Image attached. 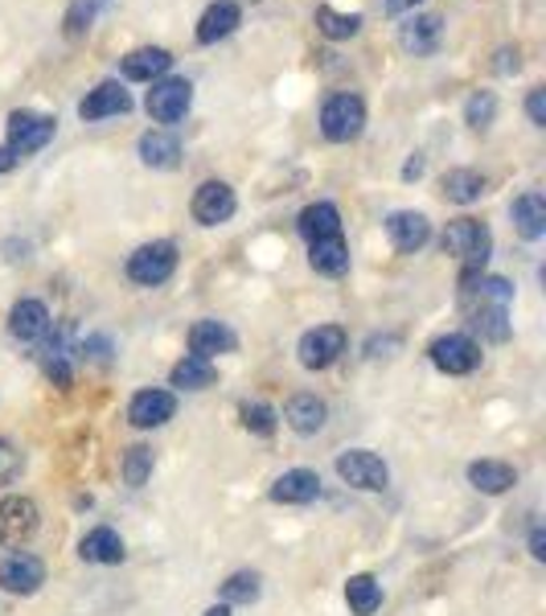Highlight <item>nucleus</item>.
I'll use <instances>...</instances> for the list:
<instances>
[{
  "instance_id": "obj_38",
  "label": "nucleus",
  "mask_w": 546,
  "mask_h": 616,
  "mask_svg": "<svg viewBox=\"0 0 546 616\" xmlns=\"http://www.w3.org/2000/svg\"><path fill=\"white\" fill-rule=\"evenodd\" d=\"M526 115L534 119V128H546V91L543 86H534L531 95H526Z\"/></svg>"
},
{
  "instance_id": "obj_12",
  "label": "nucleus",
  "mask_w": 546,
  "mask_h": 616,
  "mask_svg": "<svg viewBox=\"0 0 546 616\" xmlns=\"http://www.w3.org/2000/svg\"><path fill=\"white\" fill-rule=\"evenodd\" d=\"M172 416H177V399H172V390H160V387L136 390L132 403H128V424L132 428H140V431L165 428Z\"/></svg>"
},
{
  "instance_id": "obj_28",
  "label": "nucleus",
  "mask_w": 546,
  "mask_h": 616,
  "mask_svg": "<svg viewBox=\"0 0 546 616\" xmlns=\"http://www.w3.org/2000/svg\"><path fill=\"white\" fill-rule=\"evenodd\" d=\"M181 157V144L172 132H144L140 136V160L148 169H172Z\"/></svg>"
},
{
  "instance_id": "obj_35",
  "label": "nucleus",
  "mask_w": 546,
  "mask_h": 616,
  "mask_svg": "<svg viewBox=\"0 0 546 616\" xmlns=\"http://www.w3.org/2000/svg\"><path fill=\"white\" fill-rule=\"evenodd\" d=\"M239 416H243V428L255 431V436H275V428H280V419H275V411L267 407V403H243L239 407Z\"/></svg>"
},
{
  "instance_id": "obj_4",
  "label": "nucleus",
  "mask_w": 546,
  "mask_h": 616,
  "mask_svg": "<svg viewBox=\"0 0 546 616\" xmlns=\"http://www.w3.org/2000/svg\"><path fill=\"white\" fill-rule=\"evenodd\" d=\"M172 272H177V247H172L169 239L144 243L128 255V280L132 284L157 288V284H165Z\"/></svg>"
},
{
  "instance_id": "obj_7",
  "label": "nucleus",
  "mask_w": 546,
  "mask_h": 616,
  "mask_svg": "<svg viewBox=\"0 0 546 616\" xmlns=\"http://www.w3.org/2000/svg\"><path fill=\"white\" fill-rule=\"evenodd\" d=\"M337 477H342L345 486L366 489V493H378V489L390 486L387 460L378 457V452H366V448H349V452H342V457H337Z\"/></svg>"
},
{
  "instance_id": "obj_27",
  "label": "nucleus",
  "mask_w": 546,
  "mask_h": 616,
  "mask_svg": "<svg viewBox=\"0 0 546 616\" xmlns=\"http://www.w3.org/2000/svg\"><path fill=\"white\" fill-rule=\"evenodd\" d=\"M308 263H313L321 275H345L349 272V247H345L342 234L316 239V243H308Z\"/></svg>"
},
{
  "instance_id": "obj_34",
  "label": "nucleus",
  "mask_w": 546,
  "mask_h": 616,
  "mask_svg": "<svg viewBox=\"0 0 546 616\" xmlns=\"http://www.w3.org/2000/svg\"><path fill=\"white\" fill-rule=\"evenodd\" d=\"M148 477H153V448L132 445L128 452H124V481H128L132 489H140Z\"/></svg>"
},
{
  "instance_id": "obj_33",
  "label": "nucleus",
  "mask_w": 546,
  "mask_h": 616,
  "mask_svg": "<svg viewBox=\"0 0 546 616\" xmlns=\"http://www.w3.org/2000/svg\"><path fill=\"white\" fill-rule=\"evenodd\" d=\"M218 596H222V604H255L259 601V575L255 572H234L218 588Z\"/></svg>"
},
{
  "instance_id": "obj_43",
  "label": "nucleus",
  "mask_w": 546,
  "mask_h": 616,
  "mask_svg": "<svg viewBox=\"0 0 546 616\" xmlns=\"http://www.w3.org/2000/svg\"><path fill=\"white\" fill-rule=\"evenodd\" d=\"M17 160H13V153H9V148H0V173H9L13 169Z\"/></svg>"
},
{
  "instance_id": "obj_21",
  "label": "nucleus",
  "mask_w": 546,
  "mask_h": 616,
  "mask_svg": "<svg viewBox=\"0 0 546 616\" xmlns=\"http://www.w3.org/2000/svg\"><path fill=\"white\" fill-rule=\"evenodd\" d=\"M239 345L234 330L222 325V321H198L193 330H189V349L198 354V358H214V354H230Z\"/></svg>"
},
{
  "instance_id": "obj_11",
  "label": "nucleus",
  "mask_w": 546,
  "mask_h": 616,
  "mask_svg": "<svg viewBox=\"0 0 546 616\" xmlns=\"http://www.w3.org/2000/svg\"><path fill=\"white\" fill-rule=\"evenodd\" d=\"M45 584V563L38 555H29V551H17L9 560L0 563V588L9 592V596H33V592H42Z\"/></svg>"
},
{
  "instance_id": "obj_20",
  "label": "nucleus",
  "mask_w": 546,
  "mask_h": 616,
  "mask_svg": "<svg viewBox=\"0 0 546 616\" xmlns=\"http://www.w3.org/2000/svg\"><path fill=\"white\" fill-rule=\"evenodd\" d=\"M321 493V477L313 469H287L280 481L272 486V502L280 505H308Z\"/></svg>"
},
{
  "instance_id": "obj_42",
  "label": "nucleus",
  "mask_w": 546,
  "mask_h": 616,
  "mask_svg": "<svg viewBox=\"0 0 546 616\" xmlns=\"http://www.w3.org/2000/svg\"><path fill=\"white\" fill-rule=\"evenodd\" d=\"M419 173H423V160H407V169H402V177H407V181H416V177H419Z\"/></svg>"
},
{
  "instance_id": "obj_37",
  "label": "nucleus",
  "mask_w": 546,
  "mask_h": 616,
  "mask_svg": "<svg viewBox=\"0 0 546 616\" xmlns=\"http://www.w3.org/2000/svg\"><path fill=\"white\" fill-rule=\"evenodd\" d=\"M493 112H497V100H493L489 91H476L473 100L464 103V119H469L473 128H489V124H493Z\"/></svg>"
},
{
  "instance_id": "obj_30",
  "label": "nucleus",
  "mask_w": 546,
  "mask_h": 616,
  "mask_svg": "<svg viewBox=\"0 0 546 616\" xmlns=\"http://www.w3.org/2000/svg\"><path fill=\"white\" fill-rule=\"evenodd\" d=\"M214 378H218L214 362L198 358V354H186V358L177 362V366H172V374H169V383H172V387H181V390H206L210 383H214Z\"/></svg>"
},
{
  "instance_id": "obj_13",
  "label": "nucleus",
  "mask_w": 546,
  "mask_h": 616,
  "mask_svg": "<svg viewBox=\"0 0 546 616\" xmlns=\"http://www.w3.org/2000/svg\"><path fill=\"white\" fill-rule=\"evenodd\" d=\"M239 210V198L227 181H201L198 194H193V218L201 227H218V222H230Z\"/></svg>"
},
{
  "instance_id": "obj_22",
  "label": "nucleus",
  "mask_w": 546,
  "mask_h": 616,
  "mask_svg": "<svg viewBox=\"0 0 546 616\" xmlns=\"http://www.w3.org/2000/svg\"><path fill=\"white\" fill-rule=\"evenodd\" d=\"M78 555H83V563H103V567H115V563H124V539H119L112 526H95V531L83 534Z\"/></svg>"
},
{
  "instance_id": "obj_6",
  "label": "nucleus",
  "mask_w": 546,
  "mask_h": 616,
  "mask_svg": "<svg viewBox=\"0 0 546 616\" xmlns=\"http://www.w3.org/2000/svg\"><path fill=\"white\" fill-rule=\"evenodd\" d=\"M54 128H57L54 115H42V112H13L9 115V153H13V160L42 153L45 144L54 140Z\"/></svg>"
},
{
  "instance_id": "obj_41",
  "label": "nucleus",
  "mask_w": 546,
  "mask_h": 616,
  "mask_svg": "<svg viewBox=\"0 0 546 616\" xmlns=\"http://www.w3.org/2000/svg\"><path fill=\"white\" fill-rule=\"evenodd\" d=\"M416 4H423V0H382L387 13H407V9H416Z\"/></svg>"
},
{
  "instance_id": "obj_15",
  "label": "nucleus",
  "mask_w": 546,
  "mask_h": 616,
  "mask_svg": "<svg viewBox=\"0 0 546 616\" xmlns=\"http://www.w3.org/2000/svg\"><path fill=\"white\" fill-rule=\"evenodd\" d=\"M50 330H54V316H50V309H45L42 301H17L13 313H9V333H13L17 342H45L50 337Z\"/></svg>"
},
{
  "instance_id": "obj_40",
  "label": "nucleus",
  "mask_w": 546,
  "mask_h": 616,
  "mask_svg": "<svg viewBox=\"0 0 546 616\" xmlns=\"http://www.w3.org/2000/svg\"><path fill=\"white\" fill-rule=\"evenodd\" d=\"M531 555L534 560H546V531L543 526H534L531 531Z\"/></svg>"
},
{
  "instance_id": "obj_17",
  "label": "nucleus",
  "mask_w": 546,
  "mask_h": 616,
  "mask_svg": "<svg viewBox=\"0 0 546 616\" xmlns=\"http://www.w3.org/2000/svg\"><path fill=\"white\" fill-rule=\"evenodd\" d=\"M239 21H243V9H239L234 0H214L198 21V42L201 45L222 42V38H230V33L239 29Z\"/></svg>"
},
{
  "instance_id": "obj_19",
  "label": "nucleus",
  "mask_w": 546,
  "mask_h": 616,
  "mask_svg": "<svg viewBox=\"0 0 546 616\" xmlns=\"http://www.w3.org/2000/svg\"><path fill=\"white\" fill-rule=\"evenodd\" d=\"M510 218H514V230L522 234V239H543L546 234V198L538 194V189H526L522 198H514V206H510Z\"/></svg>"
},
{
  "instance_id": "obj_9",
  "label": "nucleus",
  "mask_w": 546,
  "mask_h": 616,
  "mask_svg": "<svg viewBox=\"0 0 546 616\" xmlns=\"http://www.w3.org/2000/svg\"><path fill=\"white\" fill-rule=\"evenodd\" d=\"M428 358L435 370L444 374H473L481 366V345L469 333H444V337L431 342Z\"/></svg>"
},
{
  "instance_id": "obj_31",
  "label": "nucleus",
  "mask_w": 546,
  "mask_h": 616,
  "mask_svg": "<svg viewBox=\"0 0 546 616\" xmlns=\"http://www.w3.org/2000/svg\"><path fill=\"white\" fill-rule=\"evenodd\" d=\"M345 604H349V613L354 616H374L378 613V604H382V584H378L374 575H349V584H345Z\"/></svg>"
},
{
  "instance_id": "obj_23",
  "label": "nucleus",
  "mask_w": 546,
  "mask_h": 616,
  "mask_svg": "<svg viewBox=\"0 0 546 616\" xmlns=\"http://www.w3.org/2000/svg\"><path fill=\"white\" fill-rule=\"evenodd\" d=\"M517 473L505 464V460H473L469 464V486L476 493H489V498H502L505 489H514Z\"/></svg>"
},
{
  "instance_id": "obj_16",
  "label": "nucleus",
  "mask_w": 546,
  "mask_h": 616,
  "mask_svg": "<svg viewBox=\"0 0 546 616\" xmlns=\"http://www.w3.org/2000/svg\"><path fill=\"white\" fill-rule=\"evenodd\" d=\"M284 419L292 431H301V436H316V431L325 428V419H329V407H325V399H316V395H308V390H301V395H292L284 407Z\"/></svg>"
},
{
  "instance_id": "obj_39",
  "label": "nucleus",
  "mask_w": 546,
  "mask_h": 616,
  "mask_svg": "<svg viewBox=\"0 0 546 616\" xmlns=\"http://www.w3.org/2000/svg\"><path fill=\"white\" fill-rule=\"evenodd\" d=\"M78 354H91V358H99V362H107V354H112V342L107 337H86L83 345H78Z\"/></svg>"
},
{
  "instance_id": "obj_14",
  "label": "nucleus",
  "mask_w": 546,
  "mask_h": 616,
  "mask_svg": "<svg viewBox=\"0 0 546 616\" xmlns=\"http://www.w3.org/2000/svg\"><path fill=\"white\" fill-rule=\"evenodd\" d=\"M387 239L395 243V251L402 255H416L419 247H428L431 239V222L419 210H395L387 218Z\"/></svg>"
},
{
  "instance_id": "obj_32",
  "label": "nucleus",
  "mask_w": 546,
  "mask_h": 616,
  "mask_svg": "<svg viewBox=\"0 0 546 616\" xmlns=\"http://www.w3.org/2000/svg\"><path fill=\"white\" fill-rule=\"evenodd\" d=\"M316 29L325 33V38H333V42H345V38H354L361 29V17L358 13H333L329 4H321L316 9Z\"/></svg>"
},
{
  "instance_id": "obj_29",
  "label": "nucleus",
  "mask_w": 546,
  "mask_h": 616,
  "mask_svg": "<svg viewBox=\"0 0 546 616\" xmlns=\"http://www.w3.org/2000/svg\"><path fill=\"white\" fill-rule=\"evenodd\" d=\"M448 201H456V206H473V201L485 198V177L476 169H452L444 173V181H440Z\"/></svg>"
},
{
  "instance_id": "obj_5",
  "label": "nucleus",
  "mask_w": 546,
  "mask_h": 616,
  "mask_svg": "<svg viewBox=\"0 0 546 616\" xmlns=\"http://www.w3.org/2000/svg\"><path fill=\"white\" fill-rule=\"evenodd\" d=\"M42 526V510L25 493L0 498V546H25Z\"/></svg>"
},
{
  "instance_id": "obj_44",
  "label": "nucleus",
  "mask_w": 546,
  "mask_h": 616,
  "mask_svg": "<svg viewBox=\"0 0 546 616\" xmlns=\"http://www.w3.org/2000/svg\"><path fill=\"white\" fill-rule=\"evenodd\" d=\"M206 616H230V604H214V608H210Z\"/></svg>"
},
{
  "instance_id": "obj_3",
  "label": "nucleus",
  "mask_w": 546,
  "mask_h": 616,
  "mask_svg": "<svg viewBox=\"0 0 546 616\" xmlns=\"http://www.w3.org/2000/svg\"><path fill=\"white\" fill-rule=\"evenodd\" d=\"M361 128H366V103L358 95L342 91V95L325 100V107H321V132H325V140L349 144L358 140Z\"/></svg>"
},
{
  "instance_id": "obj_10",
  "label": "nucleus",
  "mask_w": 546,
  "mask_h": 616,
  "mask_svg": "<svg viewBox=\"0 0 546 616\" xmlns=\"http://www.w3.org/2000/svg\"><path fill=\"white\" fill-rule=\"evenodd\" d=\"M189 103H193V86L186 79H160V83H153L144 107L157 124H177V119H186Z\"/></svg>"
},
{
  "instance_id": "obj_26",
  "label": "nucleus",
  "mask_w": 546,
  "mask_h": 616,
  "mask_svg": "<svg viewBox=\"0 0 546 616\" xmlns=\"http://www.w3.org/2000/svg\"><path fill=\"white\" fill-rule=\"evenodd\" d=\"M440 29H444V21L440 17H411L407 25L399 29V45L407 50V54H431L435 45H440Z\"/></svg>"
},
{
  "instance_id": "obj_8",
  "label": "nucleus",
  "mask_w": 546,
  "mask_h": 616,
  "mask_svg": "<svg viewBox=\"0 0 546 616\" xmlns=\"http://www.w3.org/2000/svg\"><path fill=\"white\" fill-rule=\"evenodd\" d=\"M345 330L342 325H316V330H308L301 337V345H296V358H301L304 370H329L333 362L345 354Z\"/></svg>"
},
{
  "instance_id": "obj_24",
  "label": "nucleus",
  "mask_w": 546,
  "mask_h": 616,
  "mask_svg": "<svg viewBox=\"0 0 546 616\" xmlns=\"http://www.w3.org/2000/svg\"><path fill=\"white\" fill-rule=\"evenodd\" d=\"M296 227L308 243L316 239H333V234H342V215H337V206L333 201H313V206H304L301 218H296Z\"/></svg>"
},
{
  "instance_id": "obj_1",
  "label": "nucleus",
  "mask_w": 546,
  "mask_h": 616,
  "mask_svg": "<svg viewBox=\"0 0 546 616\" xmlns=\"http://www.w3.org/2000/svg\"><path fill=\"white\" fill-rule=\"evenodd\" d=\"M464 316L485 342H505L510 337V304H514V288L502 275H481L476 284L464 292Z\"/></svg>"
},
{
  "instance_id": "obj_18",
  "label": "nucleus",
  "mask_w": 546,
  "mask_h": 616,
  "mask_svg": "<svg viewBox=\"0 0 546 616\" xmlns=\"http://www.w3.org/2000/svg\"><path fill=\"white\" fill-rule=\"evenodd\" d=\"M132 107V95L124 91L119 83H99L83 103H78V115H83L86 124H95V119H107V115H124Z\"/></svg>"
},
{
  "instance_id": "obj_2",
  "label": "nucleus",
  "mask_w": 546,
  "mask_h": 616,
  "mask_svg": "<svg viewBox=\"0 0 546 616\" xmlns=\"http://www.w3.org/2000/svg\"><path fill=\"white\" fill-rule=\"evenodd\" d=\"M489 251H493V239H489L485 222H476V218H452L448 222L444 255L460 259V292L485 275Z\"/></svg>"
},
{
  "instance_id": "obj_25",
  "label": "nucleus",
  "mask_w": 546,
  "mask_h": 616,
  "mask_svg": "<svg viewBox=\"0 0 546 616\" xmlns=\"http://www.w3.org/2000/svg\"><path fill=\"white\" fill-rule=\"evenodd\" d=\"M169 66H172L169 50L144 45V50H132V54L124 58V79H132V83H153V79H160Z\"/></svg>"
},
{
  "instance_id": "obj_36",
  "label": "nucleus",
  "mask_w": 546,
  "mask_h": 616,
  "mask_svg": "<svg viewBox=\"0 0 546 616\" xmlns=\"http://www.w3.org/2000/svg\"><path fill=\"white\" fill-rule=\"evenodd\" d=\"M21 473H25V452H21L9 436H0V489L13 486Z\"/></svg>"
}]
</instances>
